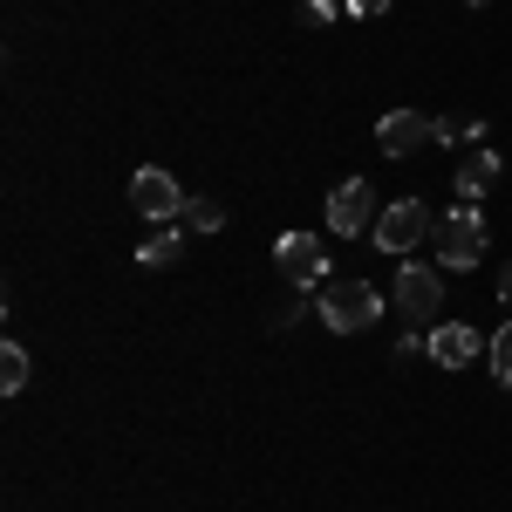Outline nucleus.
<instances>
[{"instance_id":"f257e3e1","label":"nucleus","mask_w":512,"mask_h":512,"mask_svg":"<svg viewBox=\"0 0 512 512\" xmlns=\"http://www.w3.org/2000/svg\"><path fill=\"white\" fill-rule=\"evenodd\" d=\"M485 246H492V233H485L478 205H451V212L437 219V233H431L437 267H478V260H485Z\"/></svg>"},{"instance_id":"f03ea898","label":"nucleus","mask_w":512,"mask_h":512,"mask_svg":"<svg viewBox=\"0 0 512 512\" xmlns=\"http://www.w3.org/2000/svg\"><path fill=\"white\" fill-rule=\"evenodd\" d=\"M376 308H383V301H376V287H369V280H328V287H321V301H315V315L328 321L335 335L369 328V321H376Z\"/></svg>"},{"instance_id":"7ed1b4c3","label":"nucleus","mask_w":512,"mask_h":512,"mask_svg":"<svg viewBox=\"0 0 512 512\" xmlns=\"http://www.w3.org/2000/svg\"><path fill=\"white\" fill-rule=\"evenodd\" d=\"M376 219H383L376 185H369V178H342V185H335V198H328V233L362 239V233H376Z\"/></svg>"},{"instance_id":"20e7f679","label":"nucleus","mask_w":512,"mask_h":512,"mask_svg":"<svg viewBox=\"0 0 512 512\" xmlns=\"http://www.w3.org/2000/svg\"><path fill=\"white\" fill-rule=\"evenodd\" d=\"M424 233H437V219L424 212V198H396V205H383V219H376L369 239H376L383 253H417Z\"/></svg>"},{"instance_id":"39448f33","label":"nucleus","mask_w":512,"mask_h":512,"mask_svg":"<svg viewBox=\"0 0 512 512\" xmlns=\"http://www.w3.org/2000/svg\"><path fill=\"white\" fill-rule=\"evenodd\" d=\"M130 205H137V212H144L151 226H171V219H185V205H192V198L178 192V178H171V171L144 164V171L130 178Z\"/></svg>"},{"instance_id":"423d86ee","label":"nucleus","mask_w":512,"mask_h":512,"mask_svg":"<svg viewBox=\"0 0 512 512\" xmlns=\"http://www.w3.org/2000/svg\"><path fill=\"white\" fill-rule=\"evenodd\" d=\"M274 260H280V274H287V287H328V246H321L315 233H280L274 246Z\"/></svg>"},{"instance_id":"0eeeda50","label":"nucleus","mask_w":512,"mask_h":512,"mask_svg":"<svg viewBox=\"0 0 512 512\" xmlns=\"http://www.w3.org/2000/svg\"><path fill=\"white\" fill-rule=\"evenodd\" d=\"M424 144H437V123L417 117V110H390L376 123V151H390V158H417Z\"/></svg>"},{"instance_id":"6e6552de","label":"nucleus","mask_w":512,"mask_h":512,"mask_svg":"<svg viewBox=\"0 0 512 512\" xmlns=\"http://www.w3.org/2000/svg\"><path fill=\"white\" fill-rule=\"evenodd\" d=\"M396 308L417 315V321L437 315V308H444V280H437L424 260H403V267H396Z\"/></svg>"},{"instance_id":"1a4fd4ad","label":"nucleus","mask_w":512,"mask_h":512,"mask_svg":"<svg viewBox=\"0 0 512 512\" xmlns=\"http://www.w3.org/2000/svg\"><path fill=\"white\" fill-rule=\"evenodd\" d=\"M431 362H437V369H472V362H478V328H465V321L431 328Z\"/></svg>"},{"instance_id":"9d476101","label":"nucleus","mask_w":512,"mask_h":512,"mask_svg":"<svg viewBox=\"0 0 512 512\" xmlns=\"http://www.w3.org/2000/svg\"><path fill=\"white\" fill-rule=\"evenodd\" d=\"M451 185H458V198H465V205H478V198L499 185V151H485V144H478V151H465Z\"/></svg>"},{"instance_id":"9b49d317","label":"nucleus","mask_w":512,"mask_h":512,"mask_svg":"<svg viewBox=\"0 0 512 512\" xmlns=\"http://www.w3.org/2000/svg\"><path fill=\"white\" fill-rule=\"evenodd\" d=\"M178 253H185V233H178V226H158V233L137 246V260H144V267H171Z\"/></svg>"},{"instance_id":"f8f14e48","label":"nucleus","mask_w":512,"mask_h":512,"mask_svg":"<svg viewBox=\"0 0 512 512\" xmlns=\"http://www.w3.org/2000/svg\"><path fill=\"white\" fill-rule=\"evenodd\" d=\"M0 390H7V396L28 390V349H21V342H7V349H0Z\"/></svg>"},{"instance_id":"ddd939ff","label":"nucleus","mask_w":512,"mask_h":512,"mask_svg":"<svg viewBox=\"0 0 512 512\" xmlns=\"http://www.w3.org/2000/svg\"><path fill=\"white\" fill-rule=\"evenodd\" d=\"M437 144H485V117H437Z\"/></svg>"},{"instance_id":"4468645a","label":"nucleus","mask_w":512,"mask_h":512,"mask_svg":"<svg viewBox=\"0 0 512 512\" xmlns=\"http://www.w3.org/2000/svg\"><path fill=\"white\" fill-rule=\"evenodd\" d=\"M219 226H226V205L219 198H192L185 205V233H219Z\"/></svg>"},{"instance_id":"2eb2a0df","label":"nucleus","mask_w":512,"mask_h":512,"mask_svg":"<svg viewBox=\"0 0 512 512\" xmlns=\"http://www.w3.org/2000/svg\"><path fill=\"white\" fill-rule=\"evenodd\" d=\"M485 355H492V376H499V383L512 390V321L499 328V335H492V342H485Z\"/></svg>"},{"instance_id":"dca6fc26","label":"nucleus","mask_w":512,"mask_h":512,"mask_svg":"<svg viewBox=\"0 0 512 512\" xmlns=\"http://www.w3.org/2000/svg\"><path fill=\"white\" fill-rule=\"evenodd\" d=\"M301 14H308V21H335V14H349V7H342V0H301Z\"/></svg>"},{"instance_id":"f3484780","label":"nucleus","mask_w":512,"mask_h":512,"mask_svg":"<svg viewBox=\"0 0 512 512\" xmlns=\"http://www.w3.org/2000/svg\"><path fill=\"white\" fill-rule=\"evenodd\" d=\"M342 7H349V14H390L396 0H342Z\"/></svg>"},{"instance_id":"a211bd4d","label":"nucleus","mask_w":512,"mask_h":512,"mask_svg":"<svg viewBox=\"0 0 512 512\" xmlns=\"http://www.w3.org/2000/svg\"><path fill=\"white\" fill-rule=\"evenodd\" d=\"M499 301H506V315H512V267L499 274Z\"/></svg>"},{"instance_id":"6ab92c4d","label":"nucleus","mask_w":512,"mask_h":512,"mask_svg":"<svg viewBox=\"0 0 512 512\" xmlns=\"http://www.w3.org/2000/svg\"><path fill=\"white\" fill-rule=\"evenodd\" d=\"M465 7H492V0H465Z\"/></svg>"}]
</instances>
